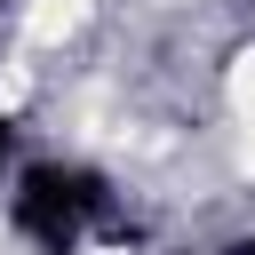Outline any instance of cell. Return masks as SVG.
I'll return each mask as SVG.
<instances>
[{"instance_id":"6da1fadb","label":"cell","mask_w":255,"mask_h":255,"mask_svg":"<svg viewBox=\"0 0 255 255\" xmlns=\"http://www.w3.org/2000/svg\"><path fill=\"white\" fill-rule=\"evenodd\" d=\"M80 16H88V0H32L24 8V40L32 48H56V40L80 32Z\"/></svg>"}]
</instances>
